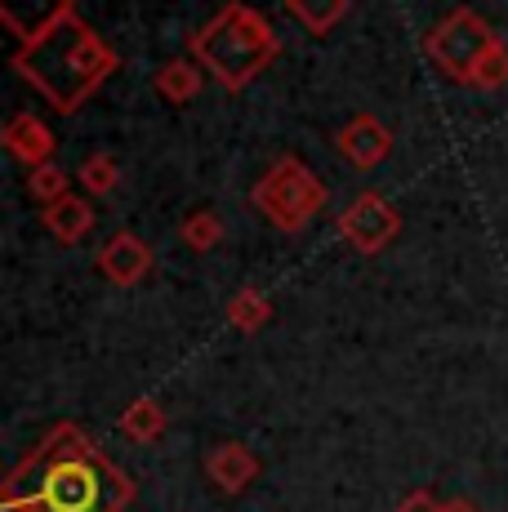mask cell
Wrapping results in <instances>:
<instances>
[{
  "instance_id": "1",
  "label": "cell",
  "mask_w": 508,
  "mask_h": 512,
  "mask_svg": "<svg viewBox=\"0 0 508 512\" xmlns=\"http://www.w3.org/2000/svg\"><path fill=\"white\" fill-rule=\"evenodd\" d=\"M130 504V472L99 455L76 423H54L0 486L5 512H125Z\"/></svg>"
},
{
  "instance_id": "2",
  "label": "cell",
  "mask_w": 508,
  "mask_h": 512,
  "mask_svg": "<svg viewBox=\"0 0 508 512\" xmlns=\"http://www.w3.org/2000/svg\"><path fill=\"white\" fill-rule=\"evenodd\" d=\"M116 67H121L116 49L99 41V32L76 14L50 27L45 36H36L32 45H18L14 54V72L27 85H36L45 103L63 116L81 112L85 98L99 90Z\"/></svg>"
},
{
  "instance_id": "3",
  "label": "cell",
  "mask_w": 508,
  "mask_h": 512,
  "mask_svg": "<svg viewBox=\"0 0 508 512\" xmlns=\"http://www.w3.org/2000/svg\"><path fill=\"white\" fill-rule=\"evenodd\" d=\"M188 54L197 58L205 72L223 85V90H250L281 54V36L268 23L263 9L246 5V0H228L210 23H201L188 36Z\"/></svg>"
},
{
  "instance_id": "4",
  "label": "cell",
  "mask_w": 508,
  "mask_h": 512,
  "mask_svg": "<svg viewBox=\"0 0 508 512\" xmlns=\"http://www.w3.org/2000/svg\"><path fill=\"white\" fill-rule=\"evenodd\" d=\"M250 201L277 232L299 236L326 210V183H321L299 156H277V161L254 179Z\"/></svg>"
},
{
  "instance_id": "5",
  "label": "cell",
  "mask_w": 508,
  "mask_h": 512,
  "mask_svg": "<svg viewBox=\"0 0 508 512\" xmlns=\"http://www.w3.org/2000/svg\"><path fill=\"white\" fill-rule=\"evenodd\" d=\"M495 41H500V36H495V27L486 23L477 9H451V14H446L442 23L424 36V54L433 58V63L451 76V81L468 85V81H473V72H477V63L491 54Z\"/></svg>"
},
{
  "instance_id": "6",
  "label": "cell",
  "mask_w": 508,
  "mask_h": 512,
  "mask_svg": "<svg viewBox=\"0 0 508 512\" xmlns=\"http://www.w3.org/2000/svg\"><path fill=\"white\" fill-rule=\"evenodd\" d=\"M339 236H344L357 254L370 259V254H384L388 245L402 236V214H397V205L388 201V196L361 192L357 201H348L344 214H339Z\"/></svg>"
},
{
  "instance_id": "7",
  "label": "cell",
  "mask_w": 508,
  "mask_h": 512,
  "mask_svg": "<svg viewBox=\"0 0 508 512\" xmlns=\"http://www.w3.org/2000/svg\"><path fill=\"white\" fill-rule=\"evenodd\" d=\"M335 152L344 156L353 170H375V165L393 152V130H388L375 112H361L335 134Z\"/></svg>"
},
{
  "instance_id": "8",
  "label": "cell",
  "mask_w": 508,
  "mask_h": 512,
  "mask_svg": "<svg viewBox=\"0 0 508 512\" xmlns=\"http://www.w3.org/2000/svg\"><path fill=\"white\" fill-rule=\"evenodd\" d=\"M94 263H99V272L116 285V290H130V285L148 281L152 245L143 241V236H134V232H116V236H107V245L99 250V259Z\"/></svg>"
},
{
  "instance_id": "9",
  "label": "cell",
  "mask_w": 508,
  "mask_h": 512,
  "mask_svg": "<svg viewBox=\"0 0 508 512\" xmlns=\"http://www.w3.org/2000/svg\"><path fill=\"white\" fill-rule=\"evenodd\" d=\"M76 14V0H0V23L18 45H32L63 18Z\"/></svg>"
},
{
  "instance_id": "10",
  "label": "cell",
  "mask_w": 508,
  "mask_h": 512,
  "mask_svg": "<svg viewBox=\"0 0 508 512\" xmlns=\"http://www.w3.org/2000/svg\"><path fill=\"white\" fill-rule=\"evenodd\" d=\"M205 477L223 490V495H241L259 481V455L246 441H219V446L205 455Z\"/></svg>"
},
{
  "instance_id": "11",
  "label": "cell",
  "mask_w": 508,
  "mask_h": 512,
  "mask_svg": "<svg viewBox=\"0 0 508 512\" xmlns=\"http://www.w3.org/2000/svg\"><path fill=\"white\" fill-rule=\"evenodd\" d=\"M0 143H5V152L14 156V161H23L27 170L54 161V130L36 112H14V116H9Z\"/></svg>"
},
{
  "instance_id": "12",
  "label": "cell",
  "mask_w": 508,
  "mask_h": 512,
  "mask_svg": "<svg viewBox=\"0 0 508 512\" xmlns=\"http://www.w3.org/2000/svg\"><path fill=\"white\" fill-rule=\"evenodd\" d=\"M41 223H45V232H50L58 245H81L85 236L94 232V205L85 201V196L67 192L63 201L45 205V210H41Z\"/></svg>"
},
{
  "instance_id": "13",
  "label": "cell",
  "mask_w": 508,
  "mask_h": 512,
  "mask_svg": "<svg viewBox=\"0 0 508 512\" xmlns=\"http://www.w3.org/2000/svg\"><path fill=\"white\" fill-rule=\"evenodd\" d=\"M205 67L201 63H192V58H170V63H161L156 67V76H152V90L165 98L170 107H188L192 98L201 94V85H205Z\"/></svg>"
},
{
  "instance_id": "14",
  "label": "cell",
  "mask_w": 508,
  "mask_h": 512,
  "mask_svg": "<svg viewBox=\"0 0 508 512\" xmlns=\"http://www.w3.org/2000/svg\"><path fill=\"white\" fill-rule=\"evenodd\" d=\"M165 428H170V415H165V406L156 397L130 401L125 415H121V432L134 441V446H152V441H161Z\"/></svg>"
},
{
  "instance_id": "15",
  "label": "cell",
  "mask_w": 508,
  "mask_h": 512,
  "mask_svg": "<svg viewBox=\"0 0 508 512\" xmlns=\"http://www.w3.org/2000/svg\"><path fill=\"white\" fill-rule=\"evenodd\" d=\"M228 321H232V330H241V334H259L272 321V299L259 285H241L228 299Z\"/></svg>"
},
{
  "instance_id": "16",
  "label": "cell",
  "mask_w": 508,
  "mask_h": 512,
  "mask_svg": "<svg viewBox=\"0 0 508 512\" xmlns=\"http://www.w3.org/2000/svg\"><path fill=\"white\" fill-rule=\"evenodd\" d=\"M286 5L312 36L335 32V27L344 23V14H348V0H286Z\"/></svg>"
},
{
  "instance_id": "17",
  "label": "cell",
  "mask_w": 508,
  "mask_h": 512,
  "mask_svg": "<svg viewBox=\"0 0 508 512\" xmlns=\"http://www.w3.org/2000/svg\"><path fill=\"white\" fill-rule=\"evenodd\" d=\"M76 179L90 196H112L121 187V165L112 161L107 152H90L81 165H76Z\"/></svg>"
},
{
  "instance_id": "18",
  "label": "cell",
  "mask_w": 508,
  "mask_h": 512,
  "mask_svg": "<svg viewBox=\"0 0 508 512\" xmlns=\"http://www.w3.org/2000/svg\"><path fill=\"white\" fill-rule=\"evenodd\" d=\"M67 192H72V179H67L63 165L45 161V165H36V170H27V196L41 201V210L45 205H54V201H63Z\"/></svg>"
},
{
  "instance_id": "19",
  "label": "cell",
  "mask_w": 508,
  "mask_h": 512,
  "mask_svg": "<svg viewBox=\"0 0 508 512\" xmlns=\"http://www.w3.org/2000/svg\"><path fill=\"white\" fill-rule=\"evenodd\" d=\"M223 219L214 210H192L188 219H183V228H179V236L188 241V250H197V254H205V250H214V245L223 241Z\"/></svg>"
},
{
  "instance_id": "20",
  "label": "cell",
  "mask_w": 508,
  "mask_h": 512,
  "mask_svg": "<svg viewBox=\"0 0 508 512\" xmlns=\"http://www.w3.org/2000/svg\"><path fill=\"white\" fill-rule=\"evenodd\" d=\"M508 85V45L504 41H495L491 45V54L477 63V72H473V81H468V90H482V94H495V90H504Z\"/></svg>"
},
{
  "instance_id": "21",
  "label": "cell",
  "mask_w": 508,
  "mask_h": 512,
  "mask_svg": "<svg viewBox=\"0 0 508 512\" xmlns=\"http://www.w3.org/2000/svg\"><path fill=\"white\" fill-rule=\"evenodd\" d=\"M393 512H442V499H433L428 490H410V495Z\"/></svg>"
},
{
  "instance_id": "22",
  "label": "cell",
  "mask_w": 508,
  "mask_h": 512,
  "mask_svg": "<svg viewBox=\"0 0 508 512\" xmlns=\"http://www.w3.org/2000/svg\"><path fill=\"white\" fill-rule=\"evenodd\" d=\"M442 512H477L473 499H442Z\"/></svg>"
}]
</instances>
